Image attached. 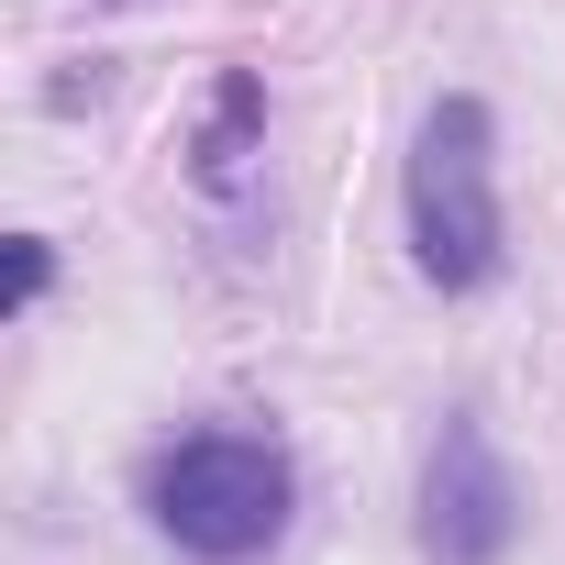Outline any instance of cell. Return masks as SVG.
<instances>
[{
	"instance_id": "1",
	"label": "cell",
	"mask_w": 565,
	"mask_h": 565,
	"mask_svg": "<svg viewBox=\"0 0 565 565\" xmlns=\"http://www.w3.org/2000/svg\"><path fill=\"white\" fill-rule=\"evenodd\" d=\"M411 255L433 289H488L510 266V222H499V122L488 100H433L422 145H411Z\"/></svg>"
},
{
	"instance_id": "2",
	"label": "cell",
	"mask_w": 565,
	"mask_h": 565,
	"mask_svg": "<svg viewBox=\"0 0 565 565\" xmlns=\"http://www.w3.org/2000/svg\"><path fill=\"white\" fill-rule=\"evenodd\" d=\"M156 521L178 554L244 565L289 532V455L255 433H189L178 455H156Z\"/></svg>"
},
{
	"instance_id": "3",
	"label": "cell",
	"mask_w": 565,
	"mask_h": 565,
	"mask_svg": "<svg viewBox=\"0 0 565 565\" xmlns=\"http://www.w3.org/2000/svg\"><path fill=\"white\" fill-rule=\"evenodd\" d=\"M510 543H521V477L499 466L488 422L455 411L422 455V554L433 565H499Z\"/></svg>"
},
{
	"instance_id": "4",
	"label": "cell",
	"mask_w": 565,
	"mask_h": 565,
	"mask_svg": "<svg viewBox=\"0 0 565 565\" xmlns=\"http://www.w3.org/2000/svg\"><path fill=\"white\" fill-rule=\"evenodd\" d=\"M255 134H266V89L233 67L222 89H211V134H200V189H244V167H255Z\"/></svg>"
},
{
	"instance_id": "5",
	"label": "cell",
	"mask_w": 565,
	"mask_h": 565,
	"mask_svg": "<svg viewBox=\"0 0 565 565\" xmlns=\"http://www.w3.org/2000/svg\"><path fill=\"white\" fill-rule=\"evenodd\" d=\"M45 277H56V255H45V233H23V244H12V311L45 300Z\"/></svg>"
}]
</instances>
